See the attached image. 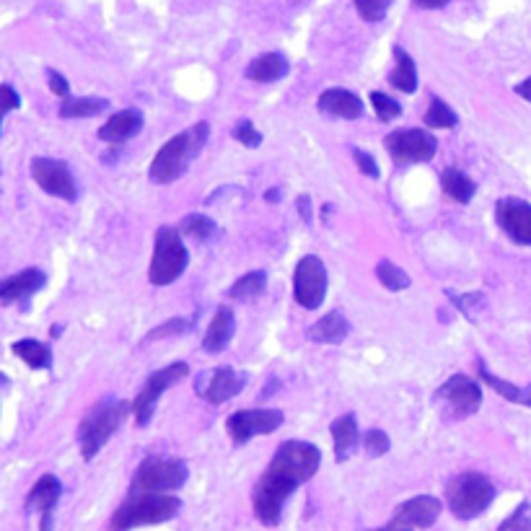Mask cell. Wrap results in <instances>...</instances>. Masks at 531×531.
<instances>
[{
  "label": "cell",
  "instance_id": "obj_16",
  "mask_svg": "<svg viewBox=\"0 0 531 531\" xmlns=\"http://www.w3.org/2000/svg\"><path fill=\"white\" fill-rule=\"evenodd\" d=\"M60 495H63V484L55 475H42L29 490L26 508L39 513V531H52V513H55V506L60 503Z\"/></svg>",
  "mask_w": 531,
  "mask_h": 531
},
{
  "label": "cell",
  "instance_id": "obj_22",
  "mask_svg": "<svg viewBox=\"0 0 531 531\" xmlns=\"http://www.w3.org/2000/svg\"><path fill=\"white\" fill-rule=\"evenodd\" d=\"M330 433H332V443H335V459L338 461L350 459V457L355 454L358 443H361V431H358V420H355V415H353V412H347V415L338 417V420L332 423Z\"/></svg>",
  "mask_w": 531,
  "mask_h": 531
},
{
  "label": "cell",
  "instance_id": "obj_39",
  "mask_svg": "<svg viewBox=\"0 0 531 531\" xmlns=\"http://www.w3.org/2000/svg\"><path fill=\"white\" fill-rule=\"evenodd\" d=\"M498 531H531V508L529 503H521L506 521L498 527Z\"/></svg>",
  "mask_w": 531,
  "mask_h": 531
},
{
  "label": "cell",
  "instance_id": "obj_2",
  "mask_svg": "<svg viewBox=\"0 0 531 531\" xmlns=\"http://www.w3.org/2000/svg\"><path fill=\"white\" fill-rule=\"evenodd\" d=\"M208 138H210V124L208 122H194L193 127L176 133L153 156L150 169H148V179L153 184H171V182L182 179L184 171L190 169V164L200 156V150L205 148Z\"/></svg>",
  "mask_w": 531,
  "mask_h": 531
},
{
  "label": "cell",
  "instance_id": "obj_23",
  "mask_svg": "<svg viewBox=\"0 0 531 531\" xmlns=\"http://www.w3.org/2000/svg\"><path fill=\"white\" fill-rule=\"evenodd\" d=\"M290 71V63L286 55L280 52H265L260 57H254L246 68V78L254 83H275L280 78H286Z\"/></svg>",
  "mask_w": 531,
  "mask_h": 531
},
{
  "label": "cell",
  "instance_id": "obj_33",
  "mask_svg": "<svg viewBox=\"0 0 531 531\" xmlns=\"http://www.w3.org/2000/svg\"><path fill=\"white\" fill-rule=\"evenodd\" d=\"M376 278H379V283L384 286L391 293H402V290L410 288V275L402 270L399 265H394V262H389V260H381L379 265H376Z\"/></svg>",
  "mask_w": 531,
  "mask_h": 531
},
{
  "label": "cell",
  "instance_id": "obj_9",
  "mask_svg": "<svg viewBox=\"0 0 531 531\" xmlns=\"http://www.w3.org/2000/svg\"><path fill=\"white\" fill-rule=\"evenodd\" d=\"M435 402L443 405V410L449 412V417L464 420L469 415L480 410L483 405V387L480 381H475L467 373H454L449 381H443L435 391Z\"/></svg>",
  "mask_w": 531,
  "mask_h": 531
},
{
  "label": "cell",
  "instance_id": "obj_13",
  "mask_svg": "<svg viewBox=\"0 0 531 531\" xmlns=\"http://www.w3.org/2000/svg\"><path fill=\"white\" fill-rule=\"evenodd\" d=\"M283 423L286 415L280 410H239L226 420V431L236 446H244L257 435L275 433Z\"/></svg>",
  "mask_w": 531,
  "mask_h": 531
},
{
  "label": "cell",
  "instance_id": "obj_25",
  "mask_svg": "<svg viewBox=\"0 0 531 531\" xmlns=\"http://www.w3.org/2000/svg\"><path fill=\"white\" fill-rule=\"evenodd\" d=\"M477 376H480V381H484L490 389H495L508 402L521 405V407H531V387H516V384H508L503 379L492 376L483 361H477Z\"/></svg>",
  "mask_w": 531,
  "mask_h": 531
},
{
  "label": "cell",
  "instance_id": "obj_1",
  "mask_svg": "<svg viewBox=\"0 0 531 531\" xmlns=\"http://www.w3.org/2000/svg\"><path fill=\"white\" fill-rule=\"evenodd\" d=\"M321 464L319 446L309 441H283L275 449V457L267 464L252 495V508L260 524L278 527L283 518V506L290 495L309 483Z\"/></svg>",
  "mask_w": 531,
  "mask_h": 531
},
{
  "label": "cell",
  "instance_id": "obj_29",
  "mask_svg": "<svg viewBox=\"0 0 531 531\" xmlns=\"http://www.w3.org/2000/svg\"><path fill=\"white\" fill-rule=\"evenodd\" d=\"M109 101L98 97H81V98H63L60 104V117L63 120H83V117H98L101 112H107Z\"/></svg>",
  "mask_w": 531,
  "mask_h": 531
},
{
  "label": "cell",
  "instance_id": "obj_30",
  "mask_svg": "<svg viewBox=\"0 0 531 531\" xmlns=\"http://www.w3.org/2000/svg\"><path fill=\"white\" fill-rule=\"evenodd\" d=\"M267 288V272L265 270H252L244 278H239L231 288H228V298L231 301H252L257 298L262 290Z\"/></svg>",
  "mask_w": 531,
  "mask_h": 531
},
{
  "label": "cell",
  "instance_id": "obj_10",
  "mask_svg": "<svg viewBox=\"0 0 531 531\" xmlns=\"http://www.w3.org/2000/svg\"><path fill=\"white\" fill-rule=\"evenodd\" d=\"M389 156L397 164H425L433 161L438 153V141L428 130H417V127H402V130H391L384 138Z\"/></svg>",
  "mask_w": 531,
  "mask_h": 531
},
{
  "label": "cell",
  "instance_id": "obj_27",
  "mask_svg": "<svg viewBox=\"0 0 531 531\" xmlns=\"http://www.w3.org/2000/svg\"><path fill=\"white\" fill-rule=\"evenodd\" d=\"M441 190H443V194L449 200H454L459 205H467L475 197V193H477V184L464 171L446 169L441 174Z\"/></svg>",
  "mask_w": 531,
  "mask_h": 531
},
{
  "label": "cell",
  "instance_id": "obj_38",
  "mask_svg": "<svg viewBox=\"0 0 531 531\" xmlns=\"http://www.w3.org/2000/svg\"><path fill=\"white\" fill-rule=\"evenodd\" d=\"M231 135H234V141H236V143H242L244 148H252V150L262 145V133L254 127V122H249V120L239 122V124L234 127V133H231Z\"/></svg>",
  "mask_w": 531,
  "mask_h": 531
},
{
  "label": "cell",
  "instance_id": "obj_41",
  "mask_svg": "<svg viewBox=\"0 0 531 531\" xmlns=\"http://www.w3.org/2000/svg\"><path fill=\"white\" fill-rule=\"evenodd\" d=\"M19 107H21V97L16 94V89L8 83H0V120H3V115H8Z\"/></svg>",
  "mask_w": 531,
  "mask_h": 531
},
{
  "label": "cell",
  "instance_id": "obj_12",
  "mask_svg": "<svg viewBox=\"0 0 531 531\" xmlns=\"http://www.w3.org/2000/svg\"><path fill=\"white\" fill-rule=\"evenodd\" d=\"M31 179L49 197L65 200V202H75L78 200V187H75V179H73V174L65 161L47 158V156H37L31 161Z\"/></svg>",
  "mask_w": 531,
  "mask_h": 531
},
{
  "label": "cell",
  "instance_id": "obj_6",
  "mask_svg": "<svg viewBox=\"0 0 531 531\" xmlns=\"http://www.w3.org/2000/svg\"><path fill=\"white\" fill-rule=\"evenodd\" d=\"M182 508L176 495H127L115 516H112V531H130L138 527H153L171 521Z\"/></svg>",
  "mask_w": 531,
  "mask_h": 531
},
{
  "label": "cell",
  "instance_id": "obj_21",
  "mask_svg": "<svg viewBox=\"0 0 531 531\" xmlns=\"http://www.w3.org/2000/svg\"><path fill=\"white\" fill-rule=\"evenodd\" d=\"M234 332H236V316H234V312L228 306H220L216 314H213V319H210L208 330H205L202 350L210 353V355L226 350V345L231 342Z\"/></svg>",
  "mask_w": 531,
  "mask_h": 531
},
{
  "label": "cell",
  "instance_id": "obj_42",
  "mask_svg": "<svg viewBox=\"0 0 531 531\" xmlns=\"http://www.w3.org/2000/svg\"><path fill=\"white\" fill-rule=\"evenodd\" d=\"M47 81H49V89H52V94H55V97H60V98L71 97V83H68V78H65L63 73L52 71V68H49Z\"/></svg>",
  "mask_w": 531,
  "mask_h": 531
},
{
  "label": "cell",
  "instance_id": "obj_15",
  "mask_svg": "<svg viewBox=\"0 0 531 531\" xmlns=\"http://www.w3.org/2000/svg\"><path fill=\"white\" fill-rule=\"evenodd\" d=\"M495 220L510 242L531 246V202L518 197H503L495 205Z\"/></svg>",
  "mask_w": 531,
  "mask_h": 531
},
{
  "label": "cell",
  "instance_id": "obj_7",
  "mask_svg": "<svg viewBox=\"0 0 531 531\" xmlns=\"http://www.w3.org/2000/svg\"><path fill=\"white\" fill-rule=\"evenodd\" d=\"M190 265V252L182 242L179 228L174 226H161L156 231V244H153V257L148 267V280L153 286H171L184 275Z\"/></svg>",
  "mask_w": 531,
  "mask_h": 531
},
{
  "label": "cell",
  "instance_id": "obj_11",
  "mask_svg": "<svg viewBox=\"0 0 531 531\" xmlns=\"http://www.w3.org/2000/svg\"><path fill=\"white\" fill-rule=\"evenodd\" d=\"M327 283H330V275H327L324 262L316 254L304 257L293 272V298H295V304L309 309V312L319 309L324 304V295H327Z\"/></svg>",
  "mask_w": 531,
  "mask_h": 531
},
{
  "label": "cell",
  "instance_id": "obj_48",
  "mask_svg": "<svg viewBox=\"0 0 531 531\" xmlns=\"http://www.w3.org/2000/svg\"><path fill=\"white\" fill-rule=\"evenodd\" d=\"M376 531H399V529H391V527H387V529H376Z\"/></svg>",
  "mask_w": 531,
  "mask_h": 531
},
{
  "label": "cell",
  "instance_id": "obj_46",
  "mask_svg": "<svg viewBox=\"0 0 531 531\" xmlns=\"http://www.w3.org/2000/svg\"><path fill=\"white\" fill-rule=\"evenodd\" d=\"M278 190H270V193H265V200L267 202H278Z\"/></svg>",
  "mask_w": 531,
  "mask_h": 531
},
{
  "label": "cell",
  "instance_id": "obj_44",
  "mask_svg": "<svg viewBox=\"0 0 531 531\" xmlns=\"http://www.w3.org/2000/svg\"><path fill=\"white\" fill-rule=\"evenodd\" d=\"M417 8H428V11H435V8H443L449 5V0H412Z\"/></svg>",
  "mask_w": 531,
  "mask_h": 531
},
{
  "label": "cell",
  "instance_id": "obj_32",
  "mask_svg": "<svg viewBox=\"0 0 531 531\" xmlns=\"http://www.w3.org/2000/svg\"><path fill=\"white\" fill-rule=\"evenodd\" d=\"M423 122L428 127H433V130H449V127H454L459 122V117L443 98L433 97L431 104H428V109H425V115H423Z\"/></svg>",
  "mask_w": 531,
  "mask_h": 531
},
{
  "label": "cell",
  "instance_id": "obj_37",
  "mask_svg": "<svg viewBox=\"0 0 531 531\" xmlns=\"http://www.w3.org/2000/svg\"><path fill=\"white\" fill-rule=\"evenodd\" d=\"M363 449H365V454L371 459H379V457H384L389 449H391V441H389V435L381 428H373V431H368L365 438H363Z\"/></svg>",
  "mask_w": 531,
  "mask_h": 531
},
{
  "label": "cell",
  "instance_id": "obj_5",
  "mask_svg": "<svg viewBox=\"0 0 531 531\" xmlns=\"http://www.w3.org/2000/svg\"><path fill=\"white\" fill-rule=\"evenodd\" d=\"M495 501V484L483 472H461L446 484V503L459 521L483 516Z\"/></svg>",
  "mask_w": 531,
  "mask_h": 531
},
{
  "label": "cell",
  "instance_id": "obj_17",
  "mask_svg": "<svg viewBox=\"0 0 531 531\" xmlns=\"http://www.w3.org/2000/svg\"><path fill=\"white\" fill-rule=\"evenodd\" d=\"M47 275L39 267H26L21 272L0 280V304L11 306V304H24L34 293L45 288Z\"/></svg>",
  "mask_w": 531,
  "mask_h": 531
},
{
  "label": "cell",
  "instance_id": "obj_45",
  "mask_svg": "<svg viewBox=\"0 0 531 531\" xmlns=\"http://www.w3.org/2000/svg\"><path fill=\"white\" fill-rule=\"evenodd\" d=\"M516 94H518L521 98H527V101L531 104V75L527 78V81H521V83L516 86Z\"/></svg>",
  "mask_w": 531,
  "mask_h": 531
},
{
  "label": "cell",
  "instance_id": "obj_36",
  "mask_svg": "<svg viewBox=\"0 0 531 531\" xmlns=\"http://www.w3.org/2000/svg\"><path fill=\"white\" fill-rule=\"evenodd\" d=\"M353 3H355L363 21H368V24H379L391 5V0H353Z\"/></svg>",
  "mask_w": 531,
  "mask_h": 531
},
{
  "label": "cell",
  "instance_id": "obj_8",
  "mask_svg": "<svg viewBox=\"0 0 531 531\" xmlns=\"http://www.w3.org/2000/svg\"><path fill=\"white\" fill-rule=\"evenodd\" d=\"M187 373H190V365H187V363H171L167 368L153 371V373L145 379V384L141 387V391H138L135 402H133V415H135V423H138L141 428L150 423L153 410H156V402L164 397V391H169L174 384H179L182 379H187Z\"/></svg>",
  "mask_w": 531,
  "mask_h": 531
},
{
  "label": "cell",
  "instance_id": "obj_19",
  "mask_svg": "<svg viewBox=\"0 0 531 531\" xmlns=\"http://www.w3.org/2000/svg\"><path fill=\"white\" fill-rule=\"evenodd\" d=\"M143 130V112L138 109H122V112H115L109 120L104 122L98 127V141L112 145L127 143L130 138H135L138 133Z\"/></svg>",
  "mask_w": 531,
  "mask_h": 531
},
{
  "label": "cell",
  "instance_id": "obj_4",
  "mask_svg": "<svg viewBox=\"0 0 531 531\" xmlns=\"http://www.w3.org/2000/svg\"><path fill=\"white\" fill-rule=\"evenodd\" d=\"M187 477H190L187 461L150 454L138 464L127 495H171L187 483Z\"/></svg>",
  "mask_w": 531,
  "mask_h": 531
},
{
  "label": "cell",
  "instance_id": "obj_14",
  "mask_svg": "<svg viewBox=\"0 0 531 531\" xmlns=\"http://www.w3.org/2000/svg\"><path fill=\"white\" fill-rule=\"evenodd\" d=\"M443 510V503L435 495H415L410 501H405L402 506L394 510L391 516V529L412 531V529H428L438 521Z\"/></svg>",
  "mask_w": 531,
  "mask_h": 531
},
{
  "label": "cell",
  "instance_id": "obj_34",
  "mask_svg": "<svg viewBox=\"0 0 531 531\" xmlns=\"http://www.w3.org/2000/svg\"><path fill=\"white\" fill-rule=\"evenodd\" d=\"M193 330V319H182V316H176V319H169V321H164V324H158L156 330H150L148 335L143 338V342H156V339H164V338H176V335H184V332H190Z\"/></svg>",
  "mask_w": 531,
  "mask_h": 531
},
{
  "label": "cell",
  "instance_id": "obj_43",
  "mask_svg": "<svg viewBox=\"0 0 531 531\" xmlns=\"http://www.w3.org/2000/svg\"><path fill=\"white\" fill-rule=\"evenodd\" d=\"M295 208H298V216L304 223H312V197L309 194H298L295 197Z\"/></svg>",
  "mask_w": 531,
  "mask_h": 531
},
{
  "label": "cell",
  "instance_id": "obj_47",
  "mask_svg": "<svg viewBox=\"0 0 531 531\" xmlns=\"http://www.w3.org/2000/svg\"><path fill=\"white\" fill-rule=\"evenodd\" d=\"M8 384H11V381H8V376H3V373H0V389L8 387Z\"/></svg>",
  "mask_w": 531,
  "mask_h": 531
},
{
  "label": "cell",
  "instance_id": "obj_3",
  "mask_svg": "<svg viewBox=\"0 0 531 531\" xmlns=\"http://www.w3.org/2000/svg\"><path fill=\"white\" fill-rule=\"evenodd\" d=\"M127 412H133V407L124 399H104L86 412V417L78 425V435H75L83 459L91 461L112 441V435L117 433L124 423Z\"/></svg>",
  "mask_w": 531,
  "mask_h": 531
},
{
  "label": "cell",
  "instance_id": "obj_24",
  "mask_svg": "<svg viewBox=\"0 0 531 531\" xmlns=\"http://www.w3.org/2000/svg\"><path fill=\"white\" fill-rule=\"evenodd\" d=\"M347 332H350V321L345 319V314L330 312L309 327L306 338L312 342H319V345H339L342 339L347 338Z\"/></svg>",
  "mask_w": 531,
  "mask_h": 531
},
{
  "label": "cell",
  "instance_id": "obj_18",
  "mask_svg": "<svg viewBox=\"0 0 531 531\" xmlns=\"http://www.w3.org/2000/svg\"><path fill=\"white\" fill-rule=\"evenodd\" d=\"M244 384H246V376H244V373H239V371L231 368V365H220V368L213 371L208 387L200 391V397H202L208 405H223V402L234 399V397L244 389Z\"/></svg>",
  "mask_w": 531,
  "mask_h": 531
},
{
  "label": "cell",
  "instance_id": "obj_40",
  "mask_svg": "<svg viewBox=\"0 0 531 531\" xmlns=\"http://www.w3.org/2000/svg\"><path fill=\"white\" fill-rule=\"evenodd\" d=\"M353 161L358 164V171H361L363 176H371V179H379V176H381L376 158H373L371 153L361 150V148H353Z\"/></svg>",
  "mask_w": 531,
  "mask_h": 531
},
{
  "label": "cell",
  "instance_id": "obj_35",
  "mask_svg": "<svg viewBox=\"0 0 531 531\" xmlns=\"http://www.w3.org/2000/svg\"><path fill=\"white\" fill-rule=\"evenodd\" d=\"M371 107H373L376 117H379L381 122L397 120V117L402 115L399 101H394V98L387 97V94H381V91H371Z\"/></svg>",
  "mask_w": 531,
  "mask_h": 531
},
{
  "label": "cell",
  "instance_id": "obj_28",
  "mask_svg": "<svg viewBox=\"0 0 531 531\" xmlns=\"http://www.w3.org/2000/svg\"><path fill=\"white\" fill-rule=\"evenodd\" d=\"M11 350H13L16 358H21V361H24L29 368H34V371H42V368H49V365H52V350H49V345L39 342V339H16Z\"/></svg>",
  "mask_w": 531,
  "mask_h": 531
},
{
  "label": "cell",
  "instance_id": "obj_26",
  "mask_svg": "<svg viewBox=\"0 0 531 531\" xmlns=\"http://www.w3.org/2000/svg\"><path fill=\"white\" fill-rule=\"evenodd\" d=\"M394 57H397V68L389 73V83L402 91V94H415L417 91V65L402 47H394Z\"/></svg>",
  "mask_w": 531,
  "mask_h": 531
},
{
  "label": "cell",
  "instance_id": "obj_31",
  "mask_svg": "<svg viewBox=\"0 0 531 531\" xmlns=\"http://www.w3.org/2000/svg\"><path fill=\"white\" fill-rule=\"evenodd\" d=\"M179 234L190 236L194 242H208L213 234H216V220L202 213H190V216L182 218L179 223Z\"/></svg>",
  "mask_w": 531,
  "mask_h": 531
},
{
  "label": "cell",
  "instance_id": "obj_20",
  "mask_svg": "<svg viewBox=\"0 0 531 531\" xmlns=\"http://www.w3.org/2000/svg\"><path fill=\"white\" fill-rule=\"evenodd\" d=\"M316 104H319V109L324 115H332V117H339V120H358V117H363L361 97L347 91V89H327Z\"/></svg>",
  "mask_w": 531,
  "mask_h": 531
}]
</instances>
